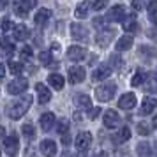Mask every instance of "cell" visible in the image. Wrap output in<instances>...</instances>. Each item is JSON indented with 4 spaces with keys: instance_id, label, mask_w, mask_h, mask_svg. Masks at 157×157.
<instances>
[{
    "instance_id": "29",
    "label": "cell",
    "mask_w": 157,
    "mask_h": 157,
    "mask_svg": "<svg viewBox=\"0 0 157 157\" xmlns=\"http://www.w3.org/2000/svg\"><path fill=\"white\" fill-rule=\"evenodd\" d=\"M111 37H113V32H109V30H108L106 36H102V34L97 36V43H99L101 46H106V44L109 43V39H111Z\"/></svg>"
},
{
    "instance_id": "30",
    "label": "cell",
    "mask_w": 157,
    "mask_h": 157,
    "mask_svg": "<svg viewBox=\"0 0 157 157\" xmlns=\"http://www.w3.org/2000/svg\"><path fill=\"white\" fill-rule=\"evenodd\" d=\"M9 69H11V72H13V74H16V76H18V74L23 71V65H21V64H18V62H13V60H9Z\"/></svg>"
},
{
    "instance_id": "18",
    "label": "cell",
    "mask_w": 157,
    "mask_h": 157,
    "mask_svg": "<svg viewBox=\"0 0 157 157\" xmlns=\"http://www.w3.org/2000/svg\"><path fill=\"white\" fill-rule=\"evenodd\" d=\"M71 36L74 39H85L86 37V30L83 25H79V23H72L71 25Z\"/></svg>"
},
{
    "instance_id": "49",
    "label": "cell",
    "mask_w": 157,
    "mask_h": 157,
    "mask_svg": "<svg viewBox=\"0 0 157 157\" xmlns=\"http://www.w3.org/2000/svg\"><path fill=\"white\" fill-rule=\"evenodd\" d=\"M0 155H2V154H0Z\"/></svg>"
},
{
    "instance_id": "1",
    "label": "cell",
    "mask_w": 157,
    "mask_h": 157,
    "mask_svg": "<svg viewBox=\"0 0 157 157\" xmlns=\"http://www.w3.org/2000/svg\"><path fill=\"white\" fill-rule=\"evenodd\" d=\"M30 102H32V97H21V99L14 101V102H11L6 106V113H7L9 118H13V120H18V118H21L23 115L27 113V109L30 108Z\"/></svg>"
},
{
    "instance_id": "5",
    "label": "cell",
    "mask_w": 157,
    "mask_h": 157,
    "mask_svg": "<svg viewBox=\"0 0 157 157\" xmlns=\"http://www.w3.org/2000/svg\"><path fill=\"white\" fill-rule=\"evenodd\" d=\"M125 16L127 14H125V7H124V6H115V7L109 9L106 20L108 21H124Z\"/></svg>"
},
{
    "instance_id": "12",
    "label": "cell",
    "mask_w": 157,
    "mask_h": 157,
    "mask_svg": "<svg viewBox=\"0 0 157 157\" xmlns=\"http://www.w3.org/2000/svg\"><path fill=\"white\" fill-rule=\"evenodd\" d=\"M102 122H104V125L108 129L117 127V124H118V115H117V111L115 109H108L106 113H104V117H102Z\"/></svg>"
},
{
    "instance_id": "31",
    "label": "cell",
    "mask_w": 157,
    "mask_h": 157,
    "mask_svg": "<svg viewBox=\"0 0 157 157\" xmlns=\"http://www.w3.org/2000/svg\"><path fill=\"white\" fill-rule=\"evenodd\" d=\"M69 131V120L67 118H62L58 122V134H65Z\"/></svg>"
},
{
    "instance_id": "3",
    "label": "cell",
    "mask_w": 157,
    "mask_h": 157,
    "mask_svg": "<svg viewBox=\"0 0 157 157\" xmlns=\"http://www.w3.org/2000/svg\"><path fill=\"white\" fill-rule=\"evenodd\" d=\"M27 88H29V81H27V78H16V79H13V81L9 83V86H7L9 94H13V95L23 94Z\"/></svg>"
},
{
    "instance_id": "28",
    "label": "cell",
    "mask_w": 157,
    "mask_h": 157,
    "mask_svg": "<svg viewBox=\"0 0 157 157\" xmlns=\"http://www.w3.org/2000/svg\"><path fill=\"white\" fill-rule=\"evenodd\" d=\"M21 129H23V134H25V138L32 140V138L36 136V129H34V125H30V124H25Z\"/></svg>"
},
{
    "instance_id": "13",
    "label": "cell",
    "mask_w": 157,
    "mask_h": 157,
    "mask_svg": "<svg viewBox=\"0 0 157 157\" xmlns=\"http://www.w3.org/2000/svg\"><path fill=\"white\" fill-rule=\"evenodd\" d=\"M39 124H41V129L43 131H50L53 127V124H55V115L53 113H43L41 115V118H39Z\"/></svg>"
},
{
    "instance_id": "22",
    "label": "cell",
    "mask_w": 157,
    "mask_h": 157,
    "mask_svg": "<svg viewBox=\"0 0 157 157\" xmlns=\"http://www.w3.org/2000/svg\"><path fill=\"white\" fill-rule=\"evenodd\" d=\"M124 29L127 30V32H136V30H138V23H136L134 14L124 18Z\"/></svg>"
},
{
    "instance_id": "38",
    "label": "cell",
    "mask_w": 157,
    "mask_h": 157,
    "mask_svg": "<svg viewBox=\"0 0 157 157\" xmlns=\"http://www.w3.org/2000/svg\"><path fill=\"white\" fill-rule=\"evenodd\" d=\"M2 29H4V32H9V30H13V29H14V27H13V21L6 20V21L2 23Z\"/></svg>"
},
{
    "instance_id": "44",
    "label": "cell",
    "mask_w": 157,
    "mask_h": 157,
    "mask_svg": "<svg viewBox=\"0 0 157 157\" xmlns=\"http://www.w3.org/2000/svg\"><path fill=\"white\" fill-rule=\"evenodd\" d=\"M62 140H64V145H69V141H71V138L67 134H62Z\"/></svg>"
},
{
    "instance_id": "25",
    "label": "cell",
    "mask_w": 157,
    "mask_h": 157,
    "mask_svg": "<svg viewBox=\"0 0 157 157\" xmlns=\"http://www.w3.org/2000/svg\"><path fill=\"white\" fill-rule=\"evenodd\" d=\"M147 11H148V18L152 23H157V0H150L148 6H147Z\"/></svg>"
},
{
    "instance_id": "9",
    "label": "cell",
    "mask_w": 157,
    "mask_h": 157,
    "mask_svg": "<svg viewBox=\"0 0 157 157\" xmlns=\"http://www.w3.org/2000/svg\"><path fill=\"white\" fill-rule=\"evenodd\" d=\"M36 90H37V97H39V102H41V104H46V102L51 101V92H50V88H48L46 85L37 83Z\"/></svg>"
},
{
    "instance_id": "7",
    "label": "cell",
    "mask_w": 157,
    "mask_h": 157,
    "mask_svg": "<svg viewBox=\"0 0 157 157\" xmlns=\"http://www.w3.org/2000/svg\"><path fill=\"white\" fill-rule=\"evenodd\" d=\"M67 57H69V60H72V62H79V60H83V58L86 57V50L81 48V46H71V48L67 50Z\"/></svg>"
},
{
    "instance_id": "46",
    "label": "cell",
    "mask_w": 157,
    "mask_h": 157,
    "mask_svg": "<svg viewBox=\"0 0 157 157\" xmlns=\"http://www.w3.org/2000/svg\"><path fill=\"white\" fill-rule=\"evenodd\" d=\"M4 134H6V129H4V127H0V140L4 138Z\"/></svg>"
},
{
    "instance_id": "36",
    "label": "cell",
    "mask_w": 157,
    "mask_h": 157,
    "mask_svg": "<svg viewBox=\"0 0 157 157\" xmlns=\"http://www.w3.org/2000/svg\"><path fill=\"white\" fill-rule=\"evenodd\" d=\"M27 13H29V9L25 7V6H23V4H16V14L18 16H27Z\"/></svg>"
},
{
    "instance_id": "20",
    "label": "cell",
    "mask_w": 157,
    "mask_h": 157,
    "mask_svg": "<svg viewBox=\"0 0 157 157\" xmlns=\"http://www.w3.org/2000/svg\"><path fill=\"white\" fill-rule=\"evenodd\" d=\"M155 106H157V101L154 99V97H145L143 102H141V109H143V113L145 115L152 113V111L155 109Z\"/></svg>"
},
{
    "instance_id": "48",
    "label": "cell",
    "mask_w": 157,
    "mask_h": 157,
    "mask_svg": "<svg viewBox=\"0 0 157 157\" xmlns=\"http://www.w3.org/2000/svg\"><path fill=\"white\" fill-rule=\"evenodd\" d=\"M72 157H85L83 154H78V155H72Z\"/></svg>"
},
{
    "instance_id": "27",
    "label": "cell",
    "mask_w": 157,
    "mask_h": 157,
    "mask_svg": "<svg viewBox=\"0 0 157 157\" xmlns=\"http://www.w3.org/2000/svg\"><path fill=\"white\" fill-rule=\"evenodd\" d=\"M145 83V72H141V71H138L132 76V79H131V85L132 86H140V85H143Z\"/></svg>"
},
{
    "instance_id": "15",
    "label": "cell",
    "mask_w": 157,
    "mask_h": 157,
    "mask_svg": "<svg viewBox=\"0 0 157 157\" xmlns=\"http://www.w3.org/2000/svg\"><path fill=\"white\" fill-rule=\"evenodd\" d=\"M13 34H14L16 41H27L30 37V30L27 29L25 25H16L14 30H13Z\"/></svg>"
},
{
    "instance_id": "17",
    "label": "cell",
    "mask_w": 157,
    "mask_h": 157,
    "mask_svg": "<svg viewBox=\"0 0 157 157\" xmlns=\"http://www.w3.org/2000/svg\"><path fill=\"white\" fill-rule=\"evenodd\" d=\"M50 16H51L50 9H39L36 13V16H34V21H36L37 25H44V23L50 20Z\"/></svg>"
},
{
    "instance_id": "6",
    "label": "cell",
    "mask_w": 157,
    "mask_h": 157,
    "mask_svg": "<svg viewBox=\"0 0 157 157\" xmlns=\"http://www.w3.org/2000/svg\"><path fill=\"white\" fill-rule=\"evenodd\" d=\"M90 143H92V134L85 131V132H79V134L76 136V143H74V145H76V148L78 150L85 152V150L90 147Z\"/></svg>"
},
{
    "instance_id": "24",
    "label": "cell",
    "mask_w": 157,
    "mask_h": 157,
    "mask_svg": "<svg viewBox=\"0 0 157 157\" xmlns=\"http://www.w3.org/2000/svg\"><path fill=\"white\" fill-rule=\"evenodd\" d=\"M76 104H78L79 108L90 109V108H92V101H90V97H88V95H85V94H79V95H76Z\"/></svg>"
},
{
    "instance_id": "2",
    "label": "cell",
    "mask_w": 157,
    "mask_h": 157,
    "mask_svg": "<svg viewBox=\"0 0 157 157\" xmlns=\"http://www.w3.org/2000/svg\"><path fill=\"white\" fill-rule=\"evenodd\" d=\"M115 92H117V85L108 83V85H102V86H97V88H95V97H97V101H101V102H108V101H111Z\"/></svg>"
},
{
    "instance_id": "37",
    "label": "cell",
    "mask_w": 157,
    "mask_h": 157,
    "mask_svg": "<svg viewBox=\"0 0 157 157\" xmlns=\"http://www.w3.org/2000/svg\"><path fill=\"white\" fill-rule=\"evenodd\" d=\"M99 113H101V108H90V113H88L90 120H95L99 117Z\"/></svg>"
},
{
    "instance_id": "47",
    "label": "cell",
    "mask_w": 157,
    "mask_h": 157,
    "mask_svg": "<svg viewBox=\"0 0 157 157\" xmlns=\"http://www.w3.org/2000/svg\"><path fill=\"white\" fill-rule=\"evenodd\" d=\"M152 124H154V127H157V115L154 117V122H152Z\"/></svg>"
},
{
    "instance_id": "10",
    "label": "cell",
    "mask_w": 157,
    "mask_h": 157,
    "mask_svg": "<svg viewBox=\"0 0 157 157\" xmlns=\"http://www.w3.org/2000/svg\"><path fill=\"white\" fill-rule=\"evenodd\" d=\"M83 79H85V69L83 67H78L76 65V67H71L69 69V81H71L72 85L74 83H81Z\"/></svg>"
},
{
    "instance_id": "11",
    "label": "cell",
    "mask_w": 157,
    "mask_h": 157,
    "mask_svg": "<svg viewBox=\"0 0 157 157\" xmlns=\"http://www.w3.org/2000/svg\"><path fill=\"white\" fill-rule=\"evenodd\" d=\"M41 152L46 157H55V154H57V143L53 141V140H44V141H41Z\"/></svg>"
},
{
    "instance_id": "26",
    "label": "cell",
    "mask_w": 157,
    "mask_h": 157,
    "mask_svg": "<svg viewBox=\"0 0 157 157\" xmlns=\"http://www.w3.org/2000/svg\"><path fill=\"white\" fill-rule=\"evenodd\" d=\"M136 150H138V157H152V148L148 143H140Z\"/></svg>"
},
{
    "instance_id": "42",
    "label": "cell",
    "mask_w": 157,
    "mask_h": 157,
    "mask_svg": "<svg viewBox=\"0 0 157 157\" xmlns=\"http://www.w3.org/2000/svg\"><path fill=\"white\" fill-rule=\"evenodd\" d=\"M7 2L9 0H0V11H4V9L7 7Z\"/></svg>"
},
{
    "instance_id": "45",
    "label": "cell",
    "mask_w": 157,
    "mask_h": 157,
    "mask_svg": "<svg viewBox=\"0 0 157 157\" xmlns=\"http://www.w3.org/2000/svg\"><path fill=\"white\" fill-rule=\"evenodd\" d=\"M94 157H108V155H106V152H99V154H95Z\"/></svg>"
},
{
    "instance_id": "32",
    "label": "cell",
    "mask_w": 157,
    "mask_h": 157,
    "mask_svg": "<svg viewBox=\"0 0 157 157\" xmlns=\"http://www.w3.org/2000/svg\"><path fill=\"white\" fill-rule=\"evenodd\" d=\"M147 90L157 94V76H154V78L148 79V83H147Z\"/></svg>"
},
{
    "instance_id": "8",
    "label": "cell",
    "mask_w": 157,
    "mask_h": 157,
    "mask_svg": "<svg viewBox=\"0 0 157 157\" xmlns=\"http://www.w3.org/2000/svg\"><path fill=\"white\" fill-rule=\"evenodd\" d=\"M134 106H136V95L134 94L127 92L118 99V108H122V109H132Z\"/></svg>"
},
{
    "instance_id": "19",
    "label": "cell",
    "mask_w": 157,
    "mask_h": 157,
    "mask_svg": "<svg viewBox=\"0 0 157 157\" xmlns=\"http://www.w3.org/2000/svg\"><path fill=\"white\" fill-rule=\"evenodd\" d=\"M48 83H50L55 90H62L65 81H64V78H62L60 74H50V76H48Z\"/></svg>"
},
{
    "instance_id": "4",
    "label": "cell",
    "mask_w": 157,
    "mask_h": 157,
    "mask_svg": "<svg viewBox=\"0 0 157 157\" xmlns=\"http://www.w3.org/2000/svg\"><path fill=\"white\" fill-rule=\"evenodd\" d=\"M4 145H6V152H7L11 157H14L16 154H18V148H20V141H18V136H16L14 132H13L11 136H7V138H6V143H4Z\"/></svg>"
},
{
    "instance_id": "40",
    "label": "cell",
    "mask_w": 157,
    "mask_h": 157,
    "mask_svg": "<svg viewBox=\"0 0 157 157\" xmlns=\"http://www.w3.org/2000/svg\"><path fill=\"white\" fill-rule=\"evenodd\" d=\"M132 7L136 11H141L143 9V0H132Z\"/></svg>"
},
{
    "instance_id": "16",
    "label": "cell",
    "mask_w": 157,
    "mask_h": 157,
    "mask_svg": "<svg viewBox=\"0 0 157 157\" xmlns=\"http://www.w3.org/2000/svg\"><path fill=\"white\" fill-rule=\"evenodd\" d=\"M115 46H117V50L118 51H125V50H129V48H131V46H132V36H122L120 39H118V41H117V44H115Z\"/></svg>"
},
{
    "instance_id": "33",
    "label": "cell",
    "mask_w": 157,
    "mask_h": 157,
    "mask_svg": "<svg viewBox=\"0 0 157 157\" xmlns=\"http://www.w3.org/2000/svg\"><path fill=\"white\" fill-rule=\"evenodd\" d=\"M39 62L43 65H50L51 64V55L48 53V51H43L41 55H39Z\"/></svg>"
},
{
    "instance_id": "23",
    "label": "cell",
    "mask_w": 157,
    "mask_h": 157,
    "mask_svg": "<svg viewBox=\"0 0 157 157\" xmlns=\"http://www.w3.org/2000/svg\"><path fill=\"white\" fill-rule=\"evenodd\" d=\"M131 138V129L129 127H122L118 132H117V136H115V143H125Z\"/></svg>"
},
{
    "instance_id": "21",
    "label": "cell",
    "mask_w": 157,
    "mask_h": 157,
    "mask_svg": "<svg viewBox=\"0 0 157 157\" xmlns=\"http://www.w3.org/2000/svg\"><path fill=\"white\" fill-rule=\"evenodd\" d=\"M88 11H90V2H86L85 0V2H81L78 7H76L74 14H76V18L81 20V18H86V16H88Z\"/></svg>"
},
{
    "instance_id": "14",
    "label": "cell",
    "mask_w": 157,
    "mask_h": 157,
    "mask_svg": "<svg viewBox=\"0 0 157 157\" xmlns=\"http://www.w3.org/2000/svg\"><path fill=\"white\" fill-rule=\"evenodd\" d=\"M111 76V69L108 67V65H101V67H97L95 71H94L92 78L95 79V81H102V79H106Z\"/></svg>"
},
{
    "instance_id": "39",
    "label": "cell",
    "mask_w": 157,
    "mask_h": 157,
    "mask_svg": "<svg viewBox=\"0 0 157 157\" xmlns=\"http://www.w3.org/2000/svg\"><path fill=\"white\" fill-rule=\"evenodd\" d=\"M36 2H37V0H21V4H23L27 9H32L34 6H36Z\"/></svg>"
},
{
    "instance_id": "34",
    "label": "cell",
    "mask_w": 157,
    "mask_h": 157,
    "mask_svg": "<svg viewBox=\"0 0 157 157\" xmlns=\"http://www.w3.org/2000/svg\"><path fill=\"white\" fill-rule=\"evenodd\" d=\"M106 6H108V0H94V4H92V7L95 11H102Z\"/></svg>"
},
{
    "instance_id": "35",
    "label": "cell",
    "mask_w": 157,
    "mask_h": 157,
    "mask_svg": "<svg viewBox=\"0 0 157 157\" xmlns=\"http://www.w3.org/2000/svg\"><path fill=\"white\" fill-rule=\"evenodd\" d=\"M138 132L141 136H147L150 132V129H148V125H147V122H140L138 124Z\"/></svg>"
},
{
    "instance_id": "41",
    "label": "cell",
    "mask_w": 157,
    "mask_h": 157,
    "mask_svg": "<svg viewBox=\"0 0 157 157\" xmlns=\"http://www.w3.org/2000/svg\"><path fill=\"white\" fill-rule=\"evenodd\" d=\"M30 55H32V48L30 46H25L21 50V57H30Z\"/></svg>"
},
{
    "instance_id": "43",
    "label": "cell",
    "mask_w": 157,
    "mask_h": 157,
    "mask_svg": "<svg viewBox=\"0 0 157 157\" xmlns=\"http://www.w3.org/2000/svg\"><path fill=\"white\" fill-rule=\"evenodd\" d=\"M6 76V67H4V64H0V79Z\"/></svg>"
}]
</instances>
